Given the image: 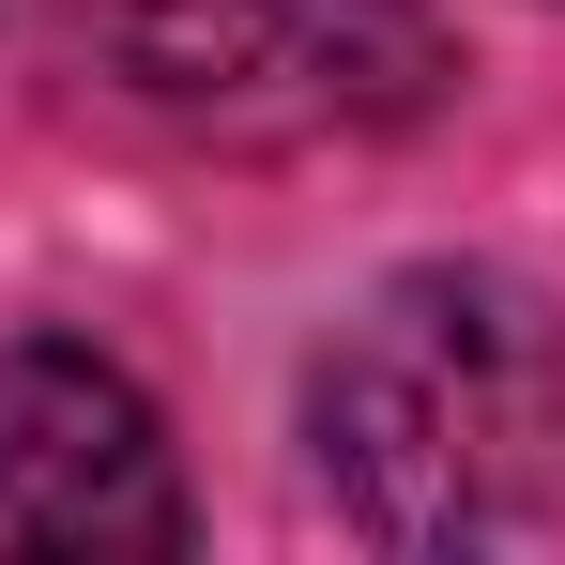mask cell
I'll return each instance as SVG.
<instances>
[{"label": "cell", "instance_id": "3", "mask_svg": "<svg viewBox=\"0 0 565 565\" xmlns=\"http://www.w3.org/2000/svg\"><path fill=\"white\" fill-rule=\"evenodd\" d=\"M0 551H184L169 428L77 337L0 352Z\"/></svg>", "mask_w": 565, "mask_h": 565}, {"label": "cell", "instance_id": "2", "mask_svg": "<svg viewBox=\"0 0 565 565\" xmlns=\"http://www.w3.org/2000/svg\"><path fill=\"white\" fill-rule=\"evenodd\" d=\"M93 62L199 138H367L444 93L428 0H77Z\"/></svg>", "mask_w": 565, "mask_h": 565}, {"label": "cell", "instance_id": "1", "mask_svg": "<svg viewBox=\"0 0 565 565\" xmlns=\"http://www.w3.org/2000/svg\"><path fill=\"white\" fill-rule=\"evenodd\" d=\"M306 428L382 551H489L565 489V321L489 260L382 276L306 382Z\"/></svg>", "mask_w": 565, "mask_h": 565}]
</instances>
